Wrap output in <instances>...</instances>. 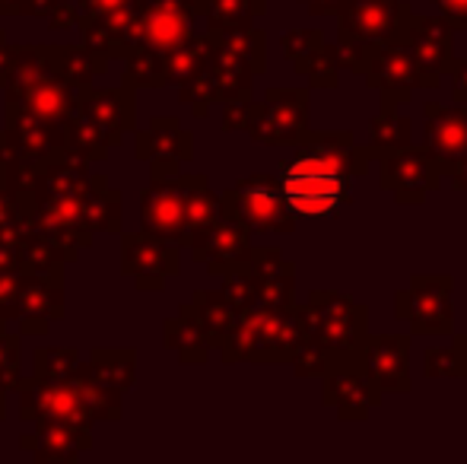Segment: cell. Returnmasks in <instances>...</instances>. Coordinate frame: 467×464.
Listing matches in <instances>:
<instances>
[{
  "label": "cell",
  "mask_w": 467,
  "mask_h": 464,
  "mask_svg": "<svg viewBox=\"0 0 467 464\" xmlns=\"http://www.w3.org/2000/svg\"><path fill=\"white\" fill-rule=\"evenodd\" d=\"M372 150L359 147L350 130L308 134L280 162L277 181L296 217L334 220L353 204V179L369 172Z\"/></svg>",
  "instance_id": "cell-1"
},
{
  "label": "cell",
  "mask_w": 467,
  "mask_h": 464,
  "mask_svg": "<svg viewBox=\"0 0 467 464\" xmlns=\"http://www.w3.org/2000/svg\"><path fill=\"white\" fill-rule=\"evenodd\" d=\"M210 36H213V55L207 67L179 87V102L197 118L207 115L210 106L254 99V77L267 70V36L254 23Z\"/></svg>",
  "instance_id": "cell-2"
},
{
  "label": "cell",
  "mask_w": 467,
  "mask_h": 464,
  "mask_svg": "<svg viewBox=\"0 0 467 464\" xmlns=\"http://www.w3.org/2000/svg\"><path fill=\"white\" fill-rule=\"evenodd\" d=\"M302 341H312V309L308 303L289 305V309H265L248 305L235 315V325L220 341L223 363H258L277 366L289 363L293 350Z\"/></svg>",
  "instance_id": "cell-3"
},
{
  "label": "cell",
  "mask_w": 467,
  "mask_h": 464,
  "mask_svg": "<svg viewBox=\"0 0 467 464\" xmlns=\"http://www.w3.org/2000/svg\"><path fill=\"white\" fill-rule=\"evenodd\" d=\"M308 309H312V341L327 353V372L359 363V347L369 335L366 328L369 309L340 290H312Z\"/></svg>",
  "instance_id": "cell-4"
},
{
  "label": "cell",
  "mask_w": 467,
  "mask_h": 464,
  "mask_svg": "<svg viewBox=\"0 0 467 464\" xmlns=\"http://www.w3.org/2000/svg\"><path fill=\"white\" fill-rule=\"evenodd\" d=\"M220 211L248 226L252 235H283L293 232L299 217L289 211L277 175L254 172L239 179L220 194Z\"/></svg>",
  "instance_id": "cell-5"
},
{
  "label": "cell",
  "mask_w": 467,
  "mask_h": 464,
  "mask_svg": "<svg viewBox=\"0 0 467 464\" xmlns=\"http://www.w3.org/2000/svg\"><path fill=\"white\" fill-rule=\"evenodd\" d=\"M308 108H312L308 87H271L261 102L252 99L245 134L265 147H296L312 134Z\"/></svg>",
  "instance_id": "cell-6"
},
{
  "label": "cell",
  "mask_w": 467,
  "mask_h": 464,
  "mask_svg": "<svg viewBox=\"0 0 467 464\" xmlns=\"http://www.w3.org/2000/svg\"><path fill=\"white\" fill-rule=\"evenodd\" d=\"M455 277L451 273H417L404 290L394 293V318L407 322L417 337H442L455 328Z\"/></svg>",
  "instance_id": "cell-7"
},
{
  "label": "cell",
  "mask_w": 467,
  "mask_h": 464,
  "mask_svg": "<svg viewBox=\"0 0 467 464\" xmlns=\"http://www.w3.org/2000/svg\"><path fill=\"white\" fill-rule=\"evenodd\" d=\"M83 45L96 55L124 57L137 45L143 0H77Z\"/></svg>",
  "instance_id": "cell-8"
},
{
  "label": "cell",
  "mask_w": 467,
  "mask_h": 464,
  "mask_svg": "<svg viewBox=\"0 0 467 464\" xmlns=\"http://www.w3.org/2000/svg\"><path fill=\"white\" fill-rule=\"evenodd\" d=\"M410 19L407 0H350L337 13V45H404Z\"/></svg>",
  "instance_id": "cell-9"
},
{
  "label": "cell",
  "mask_w": 467,
  "mask_h": 464,
  "mask_svg": "<svg viewBox=\"0 0 467 464\" xmlns=\"http://www.w3.org/2000/svg\"><path fill=\"white\" fill-rule=\"evenodd\" d=\"M13 391L19 395V420L26 427H32L38 420H57L83 429L96 427L80 378H70V382H42L36 376L29 378L19 376Z\"/></svg>",
  "instance_id": "cell-10"
},
{
  "label": "cell",
  "mask_w": 467,
  "mask_h": 464,
  "mask_svg": "<svg viewBox=\"0 0 467 464\" xmlns=\"http://www.w3.org/2000/svg\"><path fill=\"white\" fill-rule=\"evenodd\" d=\"M379 181L381 191L394 198L400 207H420L426 204L432 191L445 185V175L439 172V162L426 147H400L391 153H379Z\"/></svg>",
  "instance_id": "cell-11"
},
{
  "label": "cell",
  "mask_w": 467,
  "mask_h": 464,
  "mask_svg": "<svg viewBox=\"0 0 467 464\" xmlns=\"http://www.w3.org/2000/svg\"><path fill=\"white\" fill-rule=\"evenodd\" d=\"M197 16H203V0H143L134 48L166 61L185 38L194 36Z\"/></svg>",
  "instance_id": "cell-12"
},
{
  "label": "cell",
  "mask_w": 467,
  "mask_h": 464,
  "mask_svg": "<svg viewBox=\"0 0 467 464\" xmlns=\"http://www.w3.org/2000/svg\"><path fill=\"white\" fill-rule=\"evenodd\" d=\"M407 51L417 67V89H436L455 67V29L445 16H417L407 29Z\"/></svg>",
  "instance_id": "cell-13"
},
{
  "label": "cell",
  "mask_w": 467,
  "mask_h": 464,
  "mask_svg": "<svg viewBox=\"0 0 467 464\" xmlns=\"http://www.w3.org/2000/svg\"><path fill=\"white\" fill-rule=\"evenodd\" d=\"M182 271V245L147 230L121 235V273L137 290H166V280Z\"/></svg>",
  "instance_id": "cell-14"
},
{
  "label": "cell",
  "mask_w": 467,
  "mask_h": 464,
  "mask_svg": "<svg viewBox=\"0 0 467 464\" xmlns=\"http://www.w3.org/2000/svg\"><path fill=\"white\" fill-rule=\"evenodd\" d=\"M64 150V128L61 121L36 118L19 108H6V124L0 130V160H10L16 166L36 169L45 160Z\"/></svg>",
  "instance_id": "cell-15"
},
{
  "label": "cell",
  "mask_w": 467,
  "mask_h": 464,
  "mask_svg": "<svg viewBox=\"0 0 467 464\" xmlns=\"http://www.w3.org/2000/svg\"><path fill=\"white\" fill-rule=\"evenodd\" d=\"M140 230L188 248V175L150 179L140 191Z\"/></svg>",
  "instance_id": "cell-16"
},
{
  "label": "cell",
  "mask_w": 467,
  "mask_h": 464,
  "mask_svg": "<svg viewBox=\"0 0 467 464\" xmlns=\"http://www.w3.org/2000/svg\"><path fill=\"white\" fill-rule=\"evenodd\" d=\"M191 254L194 261H201L207 267L210 277H226V273H235L248 264V254H252V232H248L245 223H239L235 217H220L207 226L194 242H191Z\"/></svg>",
  "instance_id": "cell-17"
},
{
  "label": "cell",
  "mask_w": 467,
  "mask_h": 464,
  "mask_svg": "<svg viewBox=\"0 0 467 464\" xmlns=\"http://www.w3.org/2000/svg\"><path fill=\"white\" fill-rule=\"evenodd\" d=\"M359 369L385 395L413 391L410 378V335H366L359 347Z\"/></svg>",
  "instance_id": "cell-18"
},
{
  "label": "cell",
  "mask_w": 467,
  "mask_h": 464,
  "mask_svg": "<svg viewBox=\"0 0 467 464\" xmlns=\"http://www.w3.org/2000/svg\"><path fill=\"white\" fill-rule=\"evenodd\" d=\"M321 385H325V404L337 410V420L344 423L369 420V414L381 404V397H385V391L359 369V363L337 366V369L325 372Z\"/></svg>",
  "instance_id": "cell-19"
},
{
  "label": "cell",
  "mask_w": 467,
  "mask_h": 464,
  "mask_svg": "<svg viewBox=\"0 0 467 464\" xmlns=\"http://www.w3.org/2000/svg\"><path fill=\"white\" fill-rule=\"evenodd\" d=\"M64 318V284L38 273L19 280L16 296V328L19 337H45L51 325Z\"/></svg>",
  "instance_id": "cell-20"
},
{
  "label": "cell",
  "mask_w": 467,
  "mask_h": 464,
  "mask_svg": "<svg viewBox=\"0 0 467 464\" xmlns=\"http://www.w3.org/2000/svg\"><path fill=\"white\" fill-rule=\"evenodd\" d=\"M363 80L366 87L381 96V108L407 106L417 93V67H413L407 45H385L375 51Z\"/></svg>",
  "instance_id": "cell-21"
},
{
  "label": "cell",
  "mask_w": 467,
  "mask_h": 464,
  "mask_svg": "<svg viewBox=\"0 0 467 464\" xmlns=\"http://www.w3.org/2000/svg\"><path fill=\"white\" fill-rule=\"evenodd\" d=\"M254 284V305L265 309H289L296 303V267L274 245H252L245 264Z\"/></svg>",
  "instance_id": "cell-22"
},
{
  "label": "cell",
  "mask_w": 467,
  "mask_h": 464,
  "mask_svg": "<svg viewBox=\"0 0 467 464\" xmlns=\"http://www.w3.org/2000/svg\"><path fill=\"white\" fill-rule=\"evenodd\" d=\"M89 89H80L67 80L64 74H51L42 80L29 83V87L6 89V108H19L36 118H48V121H64L77 106L83 102Z\"/></svg>",
  "instance_id": "cell-23"
},
{
  "label": "cell",
  "mask_w": 467,
  "mask_h": 464,
  "mask_svg": "<svg viewBox=\"0 0 467 464\" xmlns=\"http://www.w3.org/2000/svg\"><path fill=\"white\" fill-rule=\"evenodd\" d=\"M423 147L439 162V172L449 179V169L455 160L467 153V108L442 106V102H426L423 106Z\"/></svg>",
  "instance_id": "cell-24"
},
{
  "label": "cell",
  "mask_w": 467,
  "mask_h": 464,
  "mask_svg": "<svg viewBox=\"0 0 467 464\" xmlns=\"http://www.w3.org/2000/svg\"><path fill=\"white\" fill-rule=\"evenodd\" d=\"M19 449L42 464H70L93 449V429L70 427V423L57 420H38L32 423V433L19 439Z\"/></svg>",
  "instance_id": "cell-25"
},
{
  "label": "cell",
  "mask_w": 467,
  "mask_h": 464,
  "mask_svg": "<svg viewBox=\"0 0 467 464\" xmlns=\"http://www.w3.org/2000/svg\"><path fill=\"white\" fill-rule=\"evenodd\" d=\"M87 115L96 121L99 134L109 147H118L128 134H134L137 124V106H134V89L130 87H111V89H89L80 102Z\"/></svg>",
  "instance_id": "cell-26"
},
{
  "label": "cell",
  "mask_w": 467,
  "mask_h": 464,
  "mask_svg": "<svg viewBox=\"0 0 467 464\" xmlns=\"http://www.w3.org/2000/svg\"><path fill=\"white\" fill-rule=\"evenodd\" d=\"M134 153L140 162H188L194 160V134L175 115H156L147 130H137Z\"/></svg>",
  "instance_id": "cell-27"
},
{
  "label": "cell",
  "mask_w": 467,
  "mask_h": 464,
  "mask_svg": "<svg viewBox=\"0 0 467 464\" xmlns=\"http://www.w3.org/2000/svg\"><path fill=\"white\" fill-rule=\"evenodd\" d=\"M87 382H93L102 395L121 401L124 391L134 388L137 382V350L134 347H99L87 356V363H80V372Z\"/></svg>",
  "instance_id": "cell-28"
},
{
  "label": "cell",
  "mask_w": 467,
  "mask_h": 464,
  "mask_svg": "<svg viewBox=\"0 0 467 464\" xmlns=\"http://www.w3.org/2000/svg\"><path fill=\"white\" fill-rule=\"evenodd\" d=\"M162 344L166 350H172L179 356V363H188V366H197V363H207L210 356V337L203 331L201 318L194 315V305L185 303L179 305V315L169 318L162 325Z\"/></svg>",
  "instance_id": "cell-29"
},
{
  "label": "cell",
  "mask_w": 467,
  "mask_h": 464,
  "mask_svg": "<svg viewBox=\"0 0 467 464\" xmlns=\"http://www.w3.org/2000/svg\"><path fill=\"white\" fill-rule=\"evenodd\" d=\"M61 74L55 61V45H10L6 42V77H4V93L6 89L29 87V83L42 80V77Z\"/></svg>",
  "instance_id": "cell-30"
},
{
  "label": "cell",
  "mask_w": 467,
  "mask_h": 464,
  "mask_svg": "<svg viewBox=\"0 0 467 464\" xmlns=\"http://www.w3.org/2000/svg\"><path fill=\"white\" fill-rule=\"evenodd\" d=\"M121 204L124 194L118 188H111V181L105 175L89 179V188L83 194V220H87L89 232H121Z\"/></svg>",
  "instance_id": "cell-31"
},
{
  "label": "cell",
  "mask_w": 467,
  "mask_h": 464,
  "mask_svg": "<svg viewBox=\"0 0 467 464\" xmlns=\"http://www.w3.org/2000/svg\"><path fill=\"white\" fill-rule=\"evenodd\" d=\"M61 128H64V153L80 156V160H87L89 166H93V162L109 160L111 147L102 140L96 121L87 115V108H83V106H77L74 112L64 118Z\"/></svg>",
  "instance_id": "cell-32"
},
{
  "label": "cell",
  "mask_w": 467,
  "mask_h": 464,
  "mask_svg": "<svg viewBox=\"0 0 467 464\" xmlns=\"http://www.w3.org/2000/svg\"><path fill=\"white\" fill-rule=\"evenodd\" d=\"M210 55H213V36L203 32V36H191L172 55L166 57V87H182V83L194 80L203 67H207Z\"/></svg>",
  "instance_id": "cell-33"
},
{
  "label": "cell",
  "mask_w": 467,
  "mask_h": 464,
  "mask_svg": "<svg viewBox=\"0 0 467 464\" xmlns=\"http://www.w3.org/2000/svg\"><path fill=\"white\" fill-rule=\"evenodd\" d=\"M55 61H57V70H61L74 87L93 89V80L109 70L111 57L96 55V51H89L87 45L80 42V45H55Z\"/></svg>",
  "instance_id": "cell-34"
},
{
  "label": "cell",
  "mask_w": 467,
  "mask_h": 464,
  "mask_svg": "<svg viewBox=\"0 0 467 464\" xmlns=\"http://www.w3.org/2000/svg\"><path fill=\"white\" fill-rule=\"evenodd\" d=\"M191 305H194V315L201 318L203 331H207L210 347L216 350L223 337L233 331L235 315H239V312L233 309V303H229L220 290H197L194 296H191Z\"/></svg>",
  "instance_id": "cell-35"
},
{
  "label": "cell",
  "mask_w": 467,
  "mask_h": 464,
  "mask_svg": "<svg viewBox=\"0 0 467 464\" xmlns=\"http://www.w3.org/2000/svg\"><path fill=\"white\" fill-rule=\"evenodd\" d=\"M413 143V121L400 115L398 108H379L369 121V150L372 160L379 153H391V150L410 147Z\"/></svg>",
  "instance_id": "cell-36"
},
{
  "label": "cell",
  "mask_w": 467,
  "mask_h": 464,
  "mask_svg": "<svg viewBox=\"0 0 467 464\" xmlns=\"http://www.w3.org/2000/svg\"><path fill=\"white\" fill-rule=\"evenodd\" d=\"M265 13H267V0H203L207 32L252 26L254 19H261Z\"/></svg>",
  "instance_id": "cell-37"
},
{
  "label": "cell",
  "mask_w": 467,
  "mask_h": 464,
  "mask_svg": "<svg viewBox=\"0 0 467 464\" xmlns=\"http://www.w3.org/2000/svg\"><path fill=\"white\" fill-rule=\"evenodd\" d=\"M220 194L210 188L207 175H188V245L216 217H220Z\"/></svg>",
  "instance_id": "cell-38"
},
{
  "label": "cell",
  "mask_w": 467,
  "mask_h": 464,
  "mask_svg": "<svg viewBox=\"0 0 467 464\" xmlns=\"http://www.w3.org/2000/svg\"><path fill=\"white\" fill-rule=\"evenodd\" d=\"M32 376L42 382H70L80 372V353L74 347H38L32 353Z\"/></svg>",
  "instance_id": "cell-39"
},
{
  "label": "cell",
  "mask_w": 467,
  "mask_h": 464,
  "mask_svg": "<svg viewBox=\"0 0 467 464\" xmlns=\"http://www.w3.org/2000/svg\"><path fill=\"white\" fill-rule=\"evenodd\" d=\"M321 45H325V36H321L318 29H289V32H283V36H280L283 57H286L289 67H293L296 74H302V77H306L312 57L321 51Z\"/></svg>",
  "instance_id": "cell-40"
},
{
  "label": "cell",
  "mask_w": 467,
  "mask_h": 464,
  "mask_svg": "<svg viewBox=\"0 0 467 464\" xmlns=\"http://www.w3.org/2000/svg\"><path fill=\"white\" fill-rule=\"evenodd\" d=\"M340 74H344V57H340V45L337 42H325L321 51L312 57L306 77H308V89H337L340 87Z\"/></svg>",
  "instance_id": "cell-41"
},
{
  "label": "cell",
  "mask_w": 467,
  "mask_h": 464,
  "mask_svg": "<svg viewBox=\"0 0 467 464\" xmlns=\"http://www.w3.org/2000/svg\"><path fill=\"white\" fill-rule=\"evenodd\" d=\"M426 378H467V356L455 344L449 347H430L423 353Z\"/></svg>",
  "instance_id": "cell-42"
},
{
  "label": "cell",
  "mask_w": 467,
  "mask_h": 464,
  "mask_svg": "<svg viewBox=\"0 0 467 464\" xmlns=\"http://www.w3.org/2000/svg\"><path fill=\"white\" fill-rule=\"evenodd\" d=\"M289 366L299 378H321L327 372V353L315 341H302L289 356Z\"/></svg>",
  "instance_id": "cell-43"
},
{
  "label": "cell",
  "mask_w": 467,
  "mask_h": 464,
  "mask_svg": "<svg viewBox=\"0 0 467 464\" xmlns=\"http://www.w3.org/2000/svg\"><path fill=\"white\" fill-rule=\"evenodd\" d=\"M26 230V207L10 188L0 181V239H13Z\"/></svg>",
  "instance_id": "cell-44"
},
{
  "label": "cell",
  "mask_w": 467,
  "mask_h": 464,
  "mask_svg": "<svg viewBox=\"0 0 467 464\" xmlns=\"http://www.w3.org/2000/svg\"><path fill=\"white\" fill-rule=\"evenodd\" d=\"M19 335L0 328V385L6 391H13L19 382Z\"/></svg>",
  "instance_id": "cell-45"
},
{
  "label": "cell",
  "mask_w": 467,
  "mask_h": 464,
  "mask_svg": "<svg viewBox=\"0 0 467 464\" xmlns=\"http://www.w3.org/2000/svg\"><path fill=\"white\" fill-rule=\"evenodd\" d=\"M220 293L229 299V303H233L235 312L254 305V284H252V277H248L245 267H242V271H235V273H226V277H223Z\"/></svg>",
  "instance_id": "cell-46"
},
{
  "label": "cell",
  "mask_w": 467,
  "mask_h": 464,
  "mask_svg": "<svg viewBox=\"0 0 467 464\" xmlns=\"http://www.w3.org/2000/svg\"><path fill=\"white\" fill-rule=\"evenodd\" d=\"M57 0H0V16H38L45 19Z\"/></svg>",
  "instance_id": "cell-47"
},
{
  "label": "cell",
  "mask_w": 467,
  "mask_h": 464,
  "mask_svg": "<svg viewBox=\"0 0 467 464\" xmlns=\"http://www.w3.org/2000/svg\"><path fill=\"white\" fill-rule=\"evenodd\" d=\"M19 280H23V277H13V273H0V318H4V322H16Z\"/></svg>",
  "instance_id": "cell-48"
},
{
  "label": "cell",
  "mask_w": 467,
  "mask_h": 464,
  "mask_svg": "<svg viewBox=\"0 0 467 464\" xmlns=\"http://www.w3.org/2000/svg\"><path fill=\"white\" fill-rule=\"evenodd\" d=\"M45 19H48L51 32H67V29H77V19H80V13H77V6L67 4V0H57L55 10H51Z\"/></svg>",
  "instance_id": "cell-49"
},
{
  "label": "cell",
  "mask_w": 467,
  "mask_h": 464,
  "mask_svg": "<svg viewBox=\"0 0 467 464\" xmlns=\"http://www.w3.org/2000/svg\"><path fill=\"white\" fill-rule=\"evenodd\" d=\"M0 273L26 277V261H23V254H19V245L10 239H0Z\"/></svg>",
  "instance_id": "cell-50"
},
{
  "label": "cell",
  "mask_w": 467,
  "mask_h": 464,
  "mask_svg": "<svg viewBox=\"0 0 467 464\" xmlns=\"http://www.w3.org/2000/svg\"><path fill=\"white\" fill-rule=\"evenodd\" d=\"M248 112H252V99L226 102V106H223V130H226V134H233V130H245Z\"/></svg>",
  "instance_id": "cell-51"
},
{
  "label": "cell",
  "mask_w": 467,
  "mask_h": 464,
  "mask_svg": "<svg viewBox=\"0 0 467 464\" xmlns=\"http://www.w3.org/2000/svg\"><path fill=\"white\" fill-rule=\"evenodd\" d=\"M436 6H439V16L449 19L455 32L467 29V0H436Z\"/></svg>",
  "instance_id": "cell-52"
},
{
  "label": "cell",
  "mask_w": 467,
  "mask_h": 464,
  "mask_svg": "<svg viewBox=\"0 0 467 464\" xmlns=\"http://www.w3.org/2000/svg\"><path fill=\"white\" fill-rule=\"evenodd\" d=\"M451 96H455L458 106H467V57H462V61L455 57V67H451Z\"/></svg>",
  "instance_id": "cell-53"
},
{
  "label": "cell",
  "mask_w": 467,
  "mask_h": 464,
  "mask_svg": "<svg viewBox=\"0 0 467 464\" xmlns=\"http://www.w3.org/2000/svg\"><path fill=\"white\" fill-rule=\"evenodd\" d=\"M299 4H306V10L312 16H337L350 0H299Z\"/></svg>",
  "instance_id": "cell-54"
},
{
  "label": "cell",
  "mask_w": 467,
  "mask_h": 464,
  "mask_svg": "<svg viewBox=\"0 0 467 464\" xmlns=\"http://www.w3.org/2000/svg\"><path fill=\"white\" fill-rule=\"evenodd\" d=\"M449 181H451V188H455V191H462L464 198H467V153L462 156V160L451 162V169H449Z\"/></svg>",
  "instance_id": "cell-55"
},
{
  "label": "cell",
  "mask_w": 467,
  "mask_h": 464,
  "mask_svg": "<svg viewBox=\"0 0 467 464\" xmlns=\"http://www.w3.org/2000/svg\"><path fill=\"white\" fill-rule=\"evenodd\" d=\"M4 77H6V42H0V89H4Z\"/></svg>",
  "instance_id": "cell-56"
},
{
  "label": "cell",
  "mask_w": 467,
  "mask_h": 464,
  "mask_svg": "<svg viewBox=\"0 0 467 464\" xmlns=\"http://www.w3.org/2000/svg\"><path fill=\"white\" fill-rule=\"evenodd\" d=\"M451 344H455V347L467 356V331H462V335H455V341H451Z\"/></svg>",
  "instance_id": "cell-57"
},
{
  "label": "cell",
  "mask_w": 467,
  "mask_h": 464,
  "mask_svg": "<svg viewBox=\"0 0 467 464\" xmlns=\"http://www.w3.org/2000/svg\"><path fill=\"white\" fill-rule=\"evenodd\" d=\"M6 420V388L0 385V423Z\"/></svg>",
  "instance_id": "cell-58"
},
{
  "label": "cell",
  "mask_w": 467,
  "mask_h": 464,
  "mask_svg": "<svg viewBox=\"0 0 467 464\" xmlns=\"http://www.w3.org/2000/svg\"><path fill=\"white\" fill-rule=\"evenodd\" d=\"M0 328H6V322H4V318H0Z\"/></svg>",
  "instance_id": "cell-59"
}]
</instances>
